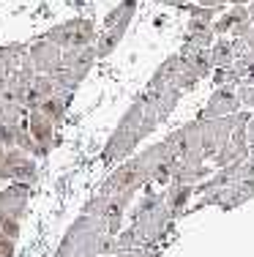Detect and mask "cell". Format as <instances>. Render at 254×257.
I'll return each mask as SVG.
<instances>
[{"label":"cell","instance_id":"6da1fadb","mask_svg":"<svg viewBox=\"0 0 254 257\" xmlns=\"http://www.w3.org/2000/svg\"><path fill=\"white\" fill-rule=\"evenodd\" d=\"M47 39L58 47H88L96 39L93 33V22L90 20H69L66 25H58L47 33Z\"/></svg>","mask_w":254,"mask_h":257},{"label":"cell","instance_id":"7a4b0ae2","mask_svg":"<svg viewBox=\"0 0 254 257\" xmlns=\"http://www.w3.org/2000/svg\"><path fill=\"white\" fill-rule=\"evenodd\" d=\"M140 143H142V134L137 132V128H131V126H118V128H115V134L110 137V143H107V148H104V154H101V159H104L107 164L120 162V159L129 156Z\"/></svg>","mask_w":254,"mask_h":257},{"label":"cell","instance_id":"3957f363","mask_svg":"<svg viewBox=\"0 0 254 257\" xmlns=\"http://www.w3.org/2000/svg\"><path fill=\"white\" fill-rule=\"evenodd\" d=\"M240 109V101H238V90L232 88V85H221V88H216V93L210 96L208 107L202 109V115H199V120L202 118H224V115H232Z\"/></svg>","mask_w":254,"mask_h":257},{"label":"cell","instance_id":"277c9868","mask_svg":"<svg viewBox=\"0 0 254 257\" xmlns=\"http://www.w3.org/2000/svg\"><path fill=\"white\" fill-rule=\"evenodd\" d=\"M28 132H30V137H33V143L39 145V154H44V151L52 145L55 120L47 118L39 107H33V109H30V118H28Z\"/></svg>","mask_w":254,"mask_h":257},{"label":"cell","instance_id":"5b68a950","mask_svg":"<svg viewBox=\"0 0 254 257\" xmlns=\"http://www.w3.org/2000/svg\"><path fill=\"white\" fill-rule=\"evenodd\" d=\"M28 197H30V186L25 181H14L11 186H6L3 192H0V211L20 219L22 211H25Z\"/></svg>","mask_w":254,"mask_h":257},{"label":"cell","instance_id":"8992f818","mask_svg":"<svg viewBox=\"0 0 254 257\" xmlns=\"http://www.w3.org/2000/svg\"><path fill=\"white\" fill-rule=\"evenodd\" d=\"M30 66H33V71H44V74H52V71L60 66V47L52 44L50 39L39 41V44L30 50Z\"/></svg>","mask_w":254,"mask_h":257},{"label":"cell","instance_id":"52a82bcc","mask_svg":"<svg viewBox=\"0 0 254 257\" xmlns=\"http://www.w3.org/2000/svg\"><path fill=\"white\" fill-rule=\"evenodd\" d=\"M191 197H194V186L191 183H169V189L164 194V205L172 211V216H178L180 211H186Z\"/></svg>","mask_w":254,"mask_h":257},{"label":"cell","instance_id":"ba28073f","mask_svg":"<svg viewBox=\"0 0 254 257\" xmlns=\"http://www.w3.org/2000/svg\"><path fill=\"white\" fill-rule=\"evenodd\" d=\"M180 69H183V60H180V55H172V58H167L164 63L156 69L153 79H150V88H167V85H172L175 77L180 74Z\"/></svg>","mask_w":254,"mask_h":257},{"label":"cell","instance_id":"9c48e42d","mask_svg":"<svg viewBox=\"0 0 254 257\" xmlns=\"http://www.w3.org/2000/svg\"><path fill=\"white\" fill-rule=\"evenodd\" d=\"M208 50H210V63H213V69L235 63V50H232V41L229 39H213V44H210Z\"/></svg>","mask_w":254,"mask_h":257},{"label":"cell","instance_id":"30bf717a","mask_svg":"<svg viewBox=\"0 0 254 257\" xmlns=\"http://www.w3.org/2000/svg\"><path fill=\"white\" fill-rule=\"evenodd\" d=\"M66 96H69V93H66ZM66 96H55V93H52L50 99H44L39 104V109L47 115V118L60 120V118H63V112H66Z\"/></svg>","mask_w":254,"mask_h":257},{"label":"cell","instance_id":"8fae6325","mask_svg":"<svg viewBox=\"0 0 254 257\" xmlns=\"http://www.w3.org/2000/svg\"><path fill=\"white\" fill-rule=\"evenodd\" d=\"M0 232H3L6 238H14L17 241V238H20V219L0 211Z\"/></svg>","mask_w":254,"mask_h":257},{"label":"cell","instance_id":"7c38bea8","mask_svg":"<svg viewBox=\"0 0 254 257\" xmlns=\"http://www.w3.org/2000/svg\"><path fill=\"white\" fill-rule=\"evenodd\" d=\"M238 101H240V107L254 109V85H246V82L238 85Z\"/></svg>","mask_w":254,"mask_h":257},{"label":"cell","instance_id":"4fadbf2b","mask_svg":"<svg viewBox=\"0 0 254 257\" xmlns=\"http://www.w3.org/2000/svg\"><path fill=\"white\" fill-rule=\"evenodd\" d=\"M0 257H14V238H6L0 232Z\"/></svg>","mask_w":254,"mask_h":257},{"label":"cell","instance_id":"5bb4252c","mask_svg":"<svg viewBox=\"0 0 254 257\" xmlns=\"http://www.w3.org/2000/svg\"><path fill=\"white\" fill-rule=\"evenodd\" d=\"M246 143H249V148H254V115L249 118V123H246Z\"/></svg>","mask_w":254,"mask_h":257},{"label":"cell","instance_id":"9a60e30c","mask_svg":"<svg viewBox=\"0 0 254 257\" xmlns=\"http://www.w3.org/2000/svg\"><path fill=\"white\" fill-rule=\"evenodd\" d=\"M199 6H208V9H224L227 0H199Z\"/></svg>","mask_w":254,"mask_h":257},{"label":"cell","instance_id":"2e32d148","mask_svg":"<svg viewBox=\"0 0 254 257\" xmlns=\"http://www.w3.org/2000/svg\"><path fill=\"white\" fill-rule=\"evenodd\" d=\"M246 11H249V22L254 25V0H251V3H246Z\"/></svg>","mask_w":254,"mask_h":257},{"label":"cell","instance_id":"e0dca14e","mask_svg":"<svg viewBox=\"0 0 254 257\" xmlns=\"http://www.w3.org/2000/svg\"><path fill=\"white\" fill-rule=\"evenodd\" d=\"M227 3H232V6H246V3H251V0H227Z\"/></svg>","mask_w":254,"mask_h":257},{"label":"cell","instance_id":"ac0fdd59","mask_svg":"<svg viewBox=\"0 0 254 257\" xmlns=\"http://www.w3.org/2000/svg\"><path fill=\"white\" fill-rule=\"evenodd\" d=\"M3 156H6V148H0V164H3Z\"/></svg>","mask_w":254,"mask_h":257}]
</instances>
